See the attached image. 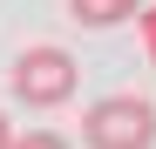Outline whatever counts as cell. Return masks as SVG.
<instances>
[{
  "label": "cell",
  "mask_w": 156,
  "mask_h": 149,
  "mask_svg": "<svg viewBox=\"0 0 156 149\" xmlns=\"http://www.w3.org/2000/svg\"><path fill=\"white\" fill-rule=\"evenodd\" d=\"M82 136H88V149H149L156 142V109L143 95H102L82 115Z\"/></svg>",
  "instance_id": "2"
},
{
  "label": "cell",
  "mask_w": 156,
  "mask_h": 149,
  "mask_svg": "<svg viewBox=\"0 0 156 149\" xmlns=\"http://www.w3.org/2000/svg\"><path fill=\"white\" fill-rule=\"evenodd\" d=\"M149 61H156V54H149Z\"/></svg>",
  "instance_id": "7"
},
{
  "label": "cell",
  "mask_w": 156,
  "mask_h": 149,
  "mask_svg": "<svg viewBox=\"0 0 156 149\" xmlns=\"http://www.w3.org/2000/svg\"><path fill=\"white\" fill-rule=\"evenodd\" d=\"M136 27H143V41H149V54H156V7H143V14H136Z\"/></svg>",
  "instance_id": "5"
},
{
  "label": "cell",
  "mask_w": 156,
  "mask_h": 149,
  "mask_svg": "<svg viewBox=\"0 0 156 149\" xmlns=\"http://www.w3.org/2000/svg\"><path fill=\"white\" fill-rule=\"evenodd\" d=\"M7 149H68V136H55V129H27V136H14Z\"/></svg>",
  "instance_id": "4"
},
{
  "label": "cell",
  "mask_w": 156,
  "mask_h": 149,
  "mask_svg": "<svg viewBox=\"0 0 156 149\" xmlns=\"http://www.w3.org/2000/svg\"><path fill=\"white\" fill-rule=\"evenodd\" d=\"M68 14L82 20V27H115V20L143 14V0H68Z\"/></svg>",
  "instance_id": "3"
},
{
  "label": "cell",
  "mask_w": 156,
  "mask_h": 149,
  "mask_svg": "<svg viewBox=\"0 0 156 149\" xmlns=\"http://www.w3.org/2000/svg\"><path fill=\"white\" fill-rule=\"evenodd\" d=\"M75 81H82V68H75V54L55 47V41L20 47L14 68H7V88H14L27 109H61V102H75Z\"/></svg>",
  "instance_id": "1"
},
{
  "label": "cell",
  "mask_w": 156,
  "mask_h": 149,
  "mask_svg": "<svg viewBox=\"0 0 156 149\" xmlns=\"http://www.w3.org/2000/svg\"><path fill=\"white\" fill-rule=\"evenodd\" d=\"M14 142V122H7V109H0V149H7Z\"/></svg>",
  "instance_id": "6"
}]
</instances>
